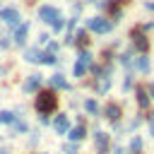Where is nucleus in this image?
<instances>
[{"label": "nucleus", "mask_w": 154, "mask_h": 154, "mask_svg": "<svg viewBox=\"0 0 154 154\" xmlns=\"http://www.w3.org/2000/svg\"><path fill=\"white\" fill-rule=\"evenodd\" d=\"M55 103H58V101H55V96H53L51 91H43V94L36 99V108H38L43 116H46L48 111H53V108H55Z\"/></svg>", "instance_id": "1"}, {"label": "nucleus", "mask_w": 154, "mask_h": 154, "mask_svg": "<svg viewBox=\"0 0 154 154\" xmlns=\"http://www.w3.org/2000/svg\"><path fill=\"white\" fill-rule=\"evenodd\" d=\"M87 26H89L91 31H96V34L111 31V22H106L103 17H91V19H87Z\"/></svg>", "instance_id": "2"}, {"label": "nucleus", "mask_w": 154, "mask_h": 154, "mask_svg": "<svg viewBox=\"0 0 154 154\" xmlns=\"http://www.w3.org/2000/svg\"><path fill=\"white\" fill-rule=\"evenodd\" d=\"M38 17H41L43 22H51V24H55V22L60 19V12H58L55 7H51V5H41V7H38Z\"/></svg>", "instance_id": "3"}, {"label": "nucleus", "mask_w": 154, "mask_h": 154, "mask_svg": "<svg viewBox=\"0 0 154 154\" xmlns=\"http://www.w3.org/2000/svg\"><path fill=\"white\" fill-rule=\"evenodd\" d=\"M0 19L5 22V24H10V26H19V12L17 10H12V7H5V10H0Z\"/></svg>", "instance_id": "4"}, {"label": "nucleus", "mask_w": 154, "mask_h": 154, "mask_svg": "<svg viewBox=\"0 0 154 154\" xmlns=\"http://www.w3.org/2000/svg\"><path fill=\"white\" fill-rule=\"evenodd\" d=\"M26 34H29V24H19V26L14 29V43L22 46V43L26 41Z\"/></svg>", "instance_id": "5"}, {"label": "nucleus", "mask_w": 154, "mask_h": 154, "mask_svg": "<svg viewBox=\"0 0 154 154\" xmlns=\"http://www.w3.org/2000/svg\"><path fill=\"white\" fill-rule=\"evenodd\" d=\"M41 87V75H31L26 82H24V91H36Z\"/></svg>", "instance_id": "6"}, {"label": "nucleus", "mask_w": 154, "mask_h": 154, "mask_svg": "<svg viewBox=\"0 0 154 154\" xmlns=\"http://www.w3.org/2000/svg\"><path fill=\"white\" fill-rule=\"evenodd\" d=\"M53 128H55L60 135H65V132H67V128H70V120H67V116H58V118H55V123H53Z\"/></svg>", "instance_id": "7"}, {"label": "nucleus", "mask_w": 154, "mask_h": 154, "mask_svg": "<svg viewBox=\"0 0 154 154\" xmlns=\"http://www.w3.org/2000/svg\"><path fill=\"white\" fill-rule=\"evenodd\" d=\"M94 142H96V149L103 154V152H106V147H108V135H106V132H96Z\"/></svg>", "instance_id": "8"}, {"label": "nucleus", "mask_w": 154, "mask_h": 154, "mask_svg": "<svg viewBox=\"0 0 154 154\" xmlns=\"http://www.w3.org/2000/svg\"><path fill=\"white\" fill-rule=\"evenodd\" d=\"M41 58H43V53H38V48H29L24 53V60L26 63H41Z\"/></svg>", "instance_id": "9"}, {"label": "nucleus", "mask_w": 154, "mask_h": 154, "mask_svg": "<svg viewBox=\"0 0 154 154\" xmlns=\"http://www.w3.org/2000/svg\"><path fill=\"white\" fill-rule=\"evenodd\" d=\"M51 84H53L55 89H67V82L63 79V75H53V77H51Z\"/></svg>", "instance_id": "10"}, {"label": "nucleus", "mask_w": 154, "mask_h": 154, "mask_svg": "<svg viewBox=\"0 0 154 154\" xmlns=\"http://www.w3.org/2000/svg\"><path fill=\"white\" fill-rule=\"evenodd\" d=\"M67 137H70V140H75V142H77V140H82V137H84V128H72Z\"/></svg>", "instance_id": "11"}, {"label": "nucleus", "mask_w": 154, "mask_h": 154, "mask_svg": "<svg viewBox=\"0 0 154 154\" xmlns=\"http://www.w3.org/2000/svg\"><path fill=\"white\" fill-rule=\"evenodd\" d=\"M106 113H108V118H111V120H118V116H120V108H118V106H113V103H111V106H108V108H106Z\"/></svg>", "instance_id": "12"}, {"label": "nucleus", "mask_w": 154, "mask_h": 154, "mask_svg": "<svg viewBox=\"0 0 154 154\" xmlns=\"http://www.w3.org/2000/svg\"><path fill=\"white\" fill-rule=\"evenodd\" d=\"M137 70H140V72H147V70H149V60H147L144 55L137 60Z\"/></svg>", "instance_id": "13"}, {"label": "nucleus", "mask_w": 154, "mask_h": 154, "mask_svg": "<svg viewBox=\"0 0 154 154\" xmlns=\"http://www.w3.org/2000/svg\"><path fill=\"white\" fill-rule=\"evenodd\" d=\"M84 108H87V111H89V113H96V111H99V103H96V101H94V99H89V101H87V103H84Z\"/></svg>", "instance_id": "14"}, {"label": "nucleus", "mask_w": 154, "mask_h": 154, "mask_svg": "<svg viewBox=\"0 0 154 154\" xmlns=\"http://www.w3.org/2000/svg\"><path fill=\"white\" fill-rule=\"evenodd\" d=\"M12 120H14V113H10V111L0 113V123H12Z\"/></svg>", "instance_id": "15"}, {"label": "nucleus", "mask_w": 154, "mask_h": 154, "mask_svg": "<svg viewBox=\"0 0 154 154\" xmlns=\"http://www.w3.org/2000/svg\"><path fill=\"white\" fill-rule=\"evenodd\" d=\"M41 63H43V65H53V63H55V55H53V53H43Z\"/></svg>", "instance_id": "16"}, {"label": "nucleus", "mask_w": 154, "mask_h": 154, "mask_svg": "<svg viewBox=\"0 0 154 154\" xmlns=\"http://www.w3.org/2000/svg\"><path fill=\"white\" fill-rule=\"evenodd\" d=\"M137 101H140V106H147V103H149V96L140 89V91H137Z\"/></svg>", "instance_id": "17"}, {"label": "nucleus", "mask_w": 154, "mask_h": 154, "mask_svg": "<svg viewBox=\"0 0 154 154\" xmlns=\"http://www.w3.org/2000/svg\"><path fill=\"white\" fill-rule=\"evenodd\" d=\"M77 63H82V65H89V63H91V55L82 51V53H79V60H77Z\"/></svg>", "instance_id": "18"}, {"label": "nucleus", "mask_w": 154, "mask_h": 154, "mask_svg": "<svg viewBox=\"0 0 154 154\" xmlns=\"http://www.w3.org/2000/svg\"><path fill=\"white\" fill-rule=\"evenodd\" d=\"M84 70H87V65L77 63V65H75V77H82V75H84Z\"/></svg>", "instance_id": "19"}, {"label": "nucleus", "mask_w": 154, "mask_h": 154, "mask_svg": "<svg viewBox=\"0 0 154 154\" xmlns=\"http://www.w3.org/2000/svg\"><path fill=\"white\" fill-rule=\"evenodd\" d=\"M135 43H137V48H140V51H144V48H147V38H144V36H137V41H135Z\"/></svg>", "instance_id": "20"}, {"label": "nucleus", "mask_w": 154, "mask_h": 154, "mask_svg": "<svg viewBox=\"0 0 154 154\" xmlns=\"http://www.w3.org/2000/svg\"><path fill=\"white\" fill-rule=\"evenodd\" d=\"M130 147H132V149H140V147H142V140H140V137H132Z\"/></svg>", "instance_id": "21"}, {"label": "nucleus", "mask_w": 154, "mask_h": 154, "mask_svg": "<svg viewBox=\"0 0 154 154\" xmlns=\"http://www.w3.org/2000/svg\"><path fill=\"white\" fill-rule=\"evenodd\" d=\"M106 89H108V79L103 77V79H101V84H99V91H106Z\"/></svg>", "instance_id": "22"}, {"label": "nucleus", "mask_w": 154, "mask_h": 154, "mask_svg": "<svg viewBox=\"0 0 154 154\" xmlns=\"http://www.w3.org/2000/svg\"><path fill=\"white\" fill-rule=\"evenodd\" d=\"M63 24H65V22H63V17H60V19L53 24V29H55V31H60V29H63Z\"/></svg>", "instance_id": "23"}, {"label": "nucleus", "mask_w": 154, "mask_h": 154, "mask_svg": "<svg viewBox=\"0 0 154 154\" xmlns=\"http://www.w3.org/2000/svg\"><path fill=\"white\" fill-rule=\"evenodd\" d=\"M149 94H152V96H154V84H149Z\"/></svg>", "instance_id": "24"}, {"label": "nucleus", "mask_w": 154, "mask_h": 154, "mask_svg": "<svg viewBox=\"0 0 154 154\" xmlns=\"http://www.w3.org/2000/svg\"><path fill=\"white\" fill-rule=\"evenodd\" d=\"M152 120H154V113H152Z\"/></svg>", "instance_id": "25"}]
</instances>
